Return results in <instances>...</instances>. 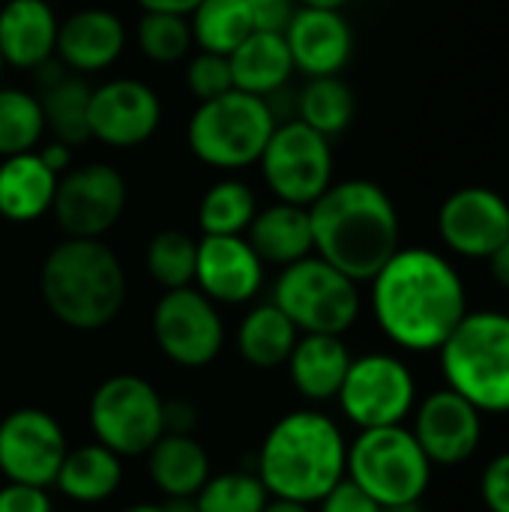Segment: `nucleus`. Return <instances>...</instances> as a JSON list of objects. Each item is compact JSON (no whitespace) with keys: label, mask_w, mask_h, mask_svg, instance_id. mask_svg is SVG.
Instances as JSON below:
<instances>
[{"label":"nucleus","mask_w":509,"mask_h":512,"mask_svg":"<svg viewBox=\"0 0 509 512\" xmlns=\"http://www.w3.org/2000/svg\"><path fill=\"white\" fill-rule=\"evenodd\" d=\"M381 333L405 351H438L462 324L468 291L459 270L435 249H399L372 279Z\"/></svg>","instance_id":"1"},{"label":"nucleus","mask_w":509,"mask_h":512,"mask_svg":"<svg viewBox=\"0 0 509 512\" xmlns=\"http://www.w3.org/2000/svg\"><path fill=\"white\" fill-rule=\"evenodd\" d=\"M315 255L348 279L372 282L375 273L402 249L399 213L393 198L372 180L330 183L309 204Z\"/></svg>","instance_id":"2"},{"label":"nucleus","mask_w":509,"mask_h":512,"mask_svg":"<svg viewBox=\"0 0 509 512\" xmlns=\"http://www.w3.org/2000/svg\"><path fill=\"white\" fill-rule=\"evenodd\" d=\"M348 444L336 420L321 411L279 417L258 453V480L270 498L318 504L345 477Z\"/></svg>","instance_id":"3"},{"label":"nucleus","mask_w":509,"mask_h":512,"mask_svg":"<svg viewBox=\"0 0 509 512\" xmlns=\"http://www.w3.org/2000/svg\"><path fill=\"white\" fill-rule=\"evenodd\" d=\"M39 291L60 324L93 333L120 315L126 303V273L102 240L66 237L45 255Z\"/></svg>","instance_id":"4"},{"label":"nucleus","mask_w":509,"mask_h":512,"mask_svg":"<svg viewBox=\"0 0 509 512\" xmlns=\"http://www.w3.org/2000/svg\"><path fill=\"white\" fill-rule=\"evenodd\" d=\"M438 354L450 390L468 399L480 414H509L507 312H468Z\"/></svg>","instance_id":"5"},{"label":"nucleus","mask_w":509,"mask_h":512,"mask_svg":"<svg viewBox=\"0 0 509 512\" xmlns=\"http://www.w3.org/2000/svg\"><path fill=\"white\" fill-rule=\"evenodd\" d=\"M432 462L414 432L399 426L360 429L348 444L345 477L384 510L417 507L432 483Z\"/></svg>","instance_id":"6"},{"label":"nucleus","mask_w":509,"mask_h":512,"mask_svg":"<svg viewBox=\"0 0 509 512\" xmlns=\"http://www.w3.org/2000/svg\"><path fill=\"white\" fill-rule=\"evenodd\" d=\"M276 129V114L267 99L228 90L216 99L198 102L186 126V144L210 168L255 165Z\"/></svg>","instance_id":"7"},{"label":"nucleus","mask_w":509,"mask_h":512,"mask_svg":"<svg viewBox=\"0 0 509 512\" xmlns=\"http://www.w3.org/2000/svg\"><path fill=\"white\" fill-rule=\"evenodd\" d=\"M273 303L300 333L342 336L360 318V288L318 255L282 267L273 285Z\"/></svg>","instance_id":"8"},{"label":"nucleus","mask_w":509,"mask_h":512,"mask_svg":"<svg viewBox=\"0 0 509 512\" xmlns=\"http://www.w3.org/2000/svg\"><path fill=\"white\" fill-rule=\"evenodd\" d=\"M90 429L102 447L123 456H144L165 435V402L138 375H111L87 408Z\"/></svg>","instance_id":"9"},{"label":"nucleus","mask_w":509,"mask_h":512,"mask_svg":"<svg viewBox=\"0 0 509 512\" xmlns=\"http://www.w3.org/2000/svg\"><path fill=\"white\" fill-rule=\"evenodd\" d=\"M261 174L276 201L309 207L333 183L330 138L306 126L303 120L276 123L261 159Z\"/></svg>","instance_id":"10"},{"label":"nucleus","mask_w":509,"mask_h":512,"mask_svg":"<svg viewBox=\"0 0 509 512\" xmlns=\"http://www.w3.org/2000/svg\"><path fill=\"white\" fill-rule=\"evenodd\" d=\"M336 399L357 429L399 426L417 405V381L399 357L363 354L351 360Z\"/></svg>","instance_id":"11"},{"label":"nucleus","mask_w":509,"mask_h":512,"mask_svg":"<svg viewBox=\"0 0 509 512\" xmlns=\"http://www.w3.org/2000/svg\"><path fill=\"white\" fill-rule=\"evenodd\" d=\"M153 336L159 351L186 369L210 366L225 345V324L216 303L198 288H171L153 309Z\"/></svg>","instance_id":"12"},{"label":"nucleus","mask_w":509,"mask_h":512,"mask_svg":"<svg viewBox=\"0 0 509 512\" xmlns=\"http://www.w3.org/2000/svg\"><path fill=\"white\" fill-rule=\"evenodd\" d=\"M126 198L129 189L123 174L114 165L90 162L60 174L51 213L66 237L99 240L123 216Z\"/></svg>","instance_id":"13"},{"label":"nucleus","mask_w":509,"mask_h":512,"mask_svg":"<svg viewBox=\"0 0 509 512\" xmlns=\"http://www.w3.org/2000/svg\"><path fill=\"white\" fill-rule=\"evenodd\" d=\"M66 450V435L48 411L18 408L0 420V474L6 483L54 486Z\"/></svg>","instance_id":"14"},{"label":"nucleus","mask_w":509,"mask_h":512,"mask_svg":"<svg viewBox=\"0 0 509 512\" xmlns=\"http://www.w3.org/2000/svg\"><path fill=\"white\" fill-rule=\"evenodd\" d=\"M411 414V432L432 465H462L483 441V414L450 387L429 393Z\"/></svg>","instance_id":"15"},{"label":"nucleus","mask_w":509,"mask_h":512,"mask_svg":"<svg viewBox=\"0 0 509 512\" xmlns=\"http://www.w3.org/2000/svg\"><path fill=\"white\" fill-rule=\"evenodd\" d=\"M438 234L462 258H489L509 240L507 198L489 186L456 189L438 210Z\"/></svg>","instance_id":"16"},{"label":"nucleus","mask_w":509,"mask_h":512,"mask_svg":"<svg viewBox=\"0 0 509 512\" xmlns=\"http://www.w3.org/2000/svg\"><path fill=\"white\" fill-rule=\"evenodd\" d=\"M162 102L138 78H114L90 93V138L108 147H138L153 138Z\"/></svg>","instance_id":"17"},{"label":"nucleus","mask_w":509,"mask_h":512,"mask_svg":"<svg viewBox=\"0 0 509 512\" xmlns=\"http://www.w3.org/2000/svg\"><path fill=\"white\" fill-rule=\"evenodd\" d=\"M195 285L213 303H249L264 285V261L255 255L243 234L216 237L204 234L198 240Z\"/></svg>","instance_id":"18"},{"label":"nucleus","mask_w":509,"mask_h":512,"mask_svg":"<svg viewBox=\"0 0 509 512\" xmlns=\"http://www.w3.org/2000/svg\"><path fill=\"white\" fill-rule=\"evenodd\" d=\"M282 36L288 42L294 69H300L309 78L339 75L354 54V30L348 18L336 9L297 6Z\"/></svg>","instance_id":"19"},{"label":"nucleus","mask_w":509,"mask_h":512,"mask_svg":"<svg viewBox=\"0 0 509 512\" xmlns=\"http://www.w3.org/2000/svg\"><path fill=\"white\" fill-rule=\"evenodd\" d=\"M126 45L123 21L108 9H78L57 27L60 63L72 72H102L108 69Z\"/></svg>","instance_id":"20"},{"label":"nucleus","mask_w":509,"mask_h":512,"mask_svg":"<svg viewBox=\"0 0 509 512\" xmlns=\"http://www.w3.org/2000/svg\"><path fill=\"white\" fill-rule=\"evenodd\" d=\"M57 15L45 0H9L0 9V54L15 69H39L57 48Z\"/></svg>","instance_id":"21"},{"label":"nucleus","mask_w":509,"mask_h":512,"mask_svg":"<svg viewBox=\"0 0 509 512\" xmlns=\"http://www.w3.org/2000/svg\"><path fill=\"white\" fill-rule=\"evenodd\" d=\"M351 351L342 336L303 333L288 357V375L294 390L309 402H330L339 396V387L351 366Z\"/></svg>","instance_id":"22"},{"label":"nucleus","mask_w":509,"mask_h":512,"mask_svg":"<svg viewBox=\"0 0 509 512\" xmlns=\"http://www.w3.org/2000/svg\"><path fill=\"white\" fill-rule=\"evenodd\" d=\"M246 234H249L246 237L249 246L264 264L288 267L315 252L309 207H300V204L276 201L273 207L258 210Z\"/></svg>","instance_id":"23"},{"label":"nucleus","mask_w":509,"mask_h":512,"mask_svg":"<svg viewBox=\"0 0 509 512\" xmlns=\"http://www.w3.org/2000/svg\"><path fill=\"white\" fill-rule=\"evenodd\" d=\"M57 174L39 159L36 150L6 156L0 162V216L9 222L42 219L57 192Z\"/></svg>","instance_id":"24"},{"label":"nucleus","mask_w":509,"mask_h":512,"mask_svg":"<svg viewBox=\"0 0 509 512\" xmlns=\"http://www.w3.org/2000/svg\"><path fill=\"white\" fill-rule=\"evenodd\" d=\"M153 486L171 501H192L210 480V456L192 435H162L147 453Z\"/></svg>","instance_id":"25"},{"label":"nucleus","mask_w":509,"mask_h":512,"mask_svg":"<svg viewBox=\"0 0 509 512\" xmlns=\"http://www.w3.org/2000/svg\"><path fill=\"white\" fill-rule=\"evenodd\" d=\"M228 63H231L234 90H243V93H252L261 99L282 90L294 72L285 36L282 33H261V30H252L228 54Z\"/></svg>","instance_id":"26"},{"label":"nucleus","mask_w":509,"mask_h":512,"mask_svg":"<svg viewBox=\"0 0 509 512\" xmlns=\"http://www.w3.org/2000/svg\"><path fill=\"white\" fill-rule=\"evenodd\" d=\"M123 483V465L120 456L108 447L84 444L75 450H66V459L57 471L54 486L78 504H99L108 501Z\"/></svg>","instance_id":"27"},{"label":"nucleus","mask_w":509,"mask_h":512,"mask_svg":"<svg viewBox=\"0 0 509 512\" xmlns=\"http://www.w3.org/2000/svg\"><path fill=\"white\" fill-rule=\"evenodd\" d=\"M297 339H300V330L270 300V303L255 306L243 318V324L237 330V351L255 369H276V366L288 363Z\"/></svg>","instance_id":"28"},{"label":"nucleus","mask_w":509,"mask_h":512,"mask_svg":"<svg viewBox=\"0 0 509 512\" xmlns=\"http://www.w3.org/2000/svg\"><path fill=\"white\" fill-rule=\"evenodd\" d=\"M90 93L93 87L84 78L66 75L57 66L54 78L39 96L45 129H51L54 141H63L69 147L90 141Z\"/></svg>","instance_id":"29"},{"label":"nucleus","mask_w":509,"mask_h":512,"mask_svg":"<svg viewBox=\"0 0 509 512\" xmlns=\"http://www.w3.org/2000/svg\"><path fill=\"white\" fill-rule=\"evenodd\" d=\"M297 111L306 126H312L315 132H321L324 138L339 135L351 126L357 102H354V90L339 78V75H318L309 78V84L300 90L297 99Z\"/></svg>","instance_id":"30"},{"label":"nucleus","mask_w":509,"mask_h":512,"mask_svg":"<svg viewBox=\"0 0 509 512\" xmlns=\"http://www.w3.org/2000/svg\"><path fill=\"white\" fill-rule=\"evenodd\" d=\"M192 42L201 51L231 54L255 27L249 15V0H201L192 12Z\"/></svg>","instance_id":"31"},{"label":"nucleus","mask_w":509,"mask_h":512,"mask_svg":"<svg viewBox=\"0 0 509 512\" xmlns=\"http://www.w3.org/2000/svg\"><path fill=\"white\" fill-rule=\"evenodd\" d=\"M255 213H258V204L246 183L219 180L204 192L198 204V225H201V234L234 237V234H246Z\"/></svg>","instance_id":"32"},{"label":"nucleus","mask_w":509,"mask_h":512,"mask_svg":"<svg viewBox=\"0 0 509 512\" xmlns=\"http://www.w3.org/2000/svg\"><path fill=\"white\" fill-rule=\"evenodd\" d=\"M195 258H198V240L180 228H165L153 234L144 252L147 273L165 291L186 288L195 282Z\"/></svg>","instance_id":"33"},{"label":"nucleus","mask_w":509,"mask_h":512,"mask_svg":"<svg viewBox=\"0 0 509 512\" xmlns=\"http://www.w3.org/2000/svg\"><path fill=\"white\" fill-rule=\"evenodd\" d=\"M45 135V117L36 96L0 87V156H18L36 150Z\"/></svg>","instance_id":"34"},{"label":"nucleus","mask_w":509,"mask_h":512,"mask_svg":"<svg viewBox=\"0 0 509 512\" xmlns=\"http://www.w3.org/2000/svg\"><path fill=\"white\" fill-rule=\"evenodd\" d=\"M270 492L258 480V474L246 471H225L210 477L198 495L192 498L195 512H264Z\"/></svg>","instance_id":"35"},{"label":"nucleus","mask_w":509,"mask_h":512,"mask_svg":"<svg viewBox=\"0 0 509 512\" xmlns=\"http://www.w3.org/2000/svg\"><path fill=\"white\" fill-rule=\"evenodd\" d=\"M138 48L156 63H177L192 48V27L186 15L174 12H144L135 30Z\"/></svg>","instance_id":"36"},{"label":"nucleus","mask_w":509,"mask_h":512,"mask_svg":"<svg viewBox=\"0 0 509 512\" xmlns=\"http://www.w3.org/2000/svg\"><path fill=\"white\" fill-rule=\"evenodd\" d=\"M186 87L198 102L216 99L228 90H234V78H231V63L228 54H213V51H198L189 60L186 69Z\"/></svg>","instance_id":"37"},{"label":"nucleus","mask_w":509,"mask_h":512,"mask_svg":"<svg viewBox=\"0 0 509 512\" xmlns=\"http://www.w3.org/2000/svg\"><path fill=\"white\" fill-rule=\"evenodd\" d=\"M480 495L489 512H509V450L486 465L480 477Z\"/></svg>","instance_id":"38"},{"label":"nucleus","mask_w":509,"mask_h":512,"mask_svg":"<svg viewBox=\"0 0 509 512\" xmlns=\"http://www.w3.org/2000/svg\"><path fill=\"white\" fill-rule=\"evenodd\" d=\"M318 512H387L378 501H372L357 483H351L348 477H342L321 501Z\"/></svg>","instance_id":"39"},{"label":"nucleus","mask_w":509,"mask_h":512,"mask_svg":"<svg viewBox=\"0 0 509 512\" xmlns=\"http://www.w3.org/2000/svg\"><path fill=\"white\" fill-rule=\"evenodd\" d=\"M297 12V0H249L252 27L261 33H285Z\"/></svg>","instance_id":"40"},{"label":"nucleus","mask_w":509,"mask_h":512,"mask_svg":"<svg viewBox=\"0 0 509 512\" xmlns=\"http://www.w3.org/2000/svg\"><path fill=\"white\" fill-rule=\"evenodd\" d=\"M0 512H54L45 489L6 483L0 489Z\"/></svg>","instance_id":"41"},{"label":"nucleus","mask_w":509,"mask_h":512,"mask_svg":"<svg viewBox=\"0 0 509 512\" xmlns=\"http://www.w3.org/2000/svg\"><path fill=\"white\" fill-rule=\"evenodd\" d=\"M195 426V408L186 402H165V432L168 435H192Z\"/></svg>","instance_id":"42"},{"label":"nucleus","mask_w":509,"mask_h":512,"mask_svg":"<svg viewBox=\"0 0 509 512\" xmlns=\"http://www.w3.org/2000/svg\"><path fill=\"white\" fill-rule=\"evenodd\" d=\"M39 159L60 177V174H66L69 168H72V147L69 144H63V141H51V144H42L39 150Z\"/></svg>","instance_id":"43"},{"label":"nucleus","mask_w":509,"mask_h":512,"mask_svg":"<svg viewBox=\"0 0 509 512\" xmlns=\"http://www.w3.org/2000/svg\"><path fill=\"white\" fill-rule=\"evenodd\" d=\"M144 12H174V15H192L201 0H135Z\"/></svg>","instance_id":"44"},{"label":"nucleus","mask_w":509,"mask_h":512,"mask_svg":"<svg viewBox=\"0 0 509 512\" xmlns=\"http://www.w3.org/2000/svg\"><path fill=\"white\" fill-rule=\"evenodd\" d=\"M486 261H489L492 276H495V279H498V282H501V285L509 291V240L504 243V246H498Z\"/></svg>","instance_id":"45"},{"label":"nucleus","mask_w":509,"mask_h":512,"mask_svg":"<svg viewBox=\"0 0 509 512\" xmlns=\"http://www.w3.org/2000/svg\"><path fill=\"white\" fill-rule=\"evenodd\" d=\"M123 512H195L189 501H168V504H135Z\"/></svg>","instance_id":"46"},{"label":"nucleus","mask_w":509,"mask_h":512,"mask_svg":"<svg viewBox=\"0 0 509 512\" xmlns=\"http://www.w3.org/2000/svg\"><path fill=\"white\" fill-rule=\"evenodd\" d=\"M264 512H312L309 504H297V501H282V498H270Z\"/></svg>","instance_id":"47"},{"label":"nucleus","mask_w":509,"mask_h":512,"mask_svg":"<svg viewBox=\"0 0 509 512\" xmlns=\"http://www.w3.org/2000/svg\"><path fill=\"white\" fill-rule=\"evenodd\" d=\"M300 6H306V9H336V12H342L351 0H297Z\"/></svg>","instance_id":"48"},{"label":"nucleus","mask_w":509,"mask_h":512,"mask_svg":"<svg viewBox=\"0 0 509 512\" xmlns=\"http://www.w3.org/2000/svg\"><path fill=\"white\" fill-rule=\"evenodd\" d=\"M3 66H6V63H3V54H0V72H3Z\"/></svg>","instance_id":"49"},{"label":"nucleus","mask_w":509,"mask_h":512,"mask_svg":"<svg viewBox=\"0 0 509 512\" xmlns=\"http://www.w3.org/2000/svg\"><path fill=\"white\" fill-rule=\"evenodd\" d=\"M507 315H509V303H507Z\"/></svg>","instance_id":"50"}]
</instances>
